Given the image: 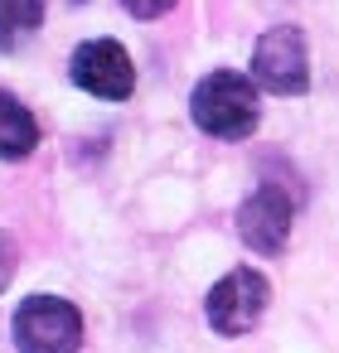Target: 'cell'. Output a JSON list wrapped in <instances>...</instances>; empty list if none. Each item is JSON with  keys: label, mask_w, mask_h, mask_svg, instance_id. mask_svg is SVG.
<instances>
[{"label": "cell", "mask_w": 339, "mask_h": 353, "mask_svg": "<svg viewBox=\"0 0 339 353\" xmlns=\"http://www.w3.org/2000/svg\"><path fill=\"white\" fill-rule=\"evenodd\" d=\"M189 117L204 136H218V141H242L257 131L262 112H257V88L252 78L233 73V68H213L194 97H189Z\"/></svg>", "instance_id": "1"}, {"label": "cell", "mask_w": 339, "mask_h": 353, "mask_svg": "<svg viewBox=\"0 0 339 353\" xmlns=\"http://www.w3.org/2000/svg\"><path fill=\"white\" fill-rule=\"evenodd\" d=\"M15 343L20 353H78L83 348V314L64 295H30L15 310Z\"/></svg>", "instance_id": "2"}, {"label": "cell", "mask_w": 339, "mask_h": 353, "mask_svg": "<svg viewBox=\"0 0 339 353\" xmlns=\"http://www.w3.org/2000/svg\"><path fill=\"white\" fill-rule=\"evenodd\" d=\"M252 78L276 92V97H300L310 88V63H305V34L296 25H276L257 39L252 49Z\"/></svg>", "instance_id": "3"}, {"label": "cell", "mask_w": 339, "mask_h": 353, "mask_svg": "<svg viewBox=\"0 0 339 353\" xmlns=\"http://www.w3.org/2000/svg\"><path fill=\"white\" fill-rule=\"evenodd\" d=\"M267 300H271L267 276L252 271V266H238V271H228V276L209 290V324H213L223 339H238V334H247V329L267 314Z\"/></svg>", "instance_id": "4"}, {"label": "cell", "mask_w": 339, "mask_h": 353, "mask_svg": "<svg viewBox=\"0 0 339 353\" xmlns=\"http://www.w3.org/2000/svg\"><path fill=\"white\" fill-rule=\"evenodd\" d=\"M68 78L93 92V97H107V102H126L136 92V68H131V54L117 44V39H88L73 49V63H68Z\"/></svg>", "instance_id": "5"}, {"label": "cell", "mask_w": 339, "mask_h": 353, "mask_svg": "<svg viewBox=\"0 0 339 353\" xmlns=\"http://www.w3.org/2000/svg\"><path fill=\"white\" fill-rule=\"evenodd\" d=\"M291 218H296V203L281 184H262L242 208H238V237L262 252V256H276L291 237Z\"/></svg>", "instance_id": "6"}, {"label": "cell", "mask_w": 339, "mask_h": 353, "mask_svg": "<svg viewBox=\"0 0 339 353\" xmlns=\"http://www.w3.org/2000/svg\"><path fill=\"white\" fill-rule=\"evenodd\" d=\"M35 145H39V121H35V112H30L20 97L0 92V160H25Z\"/></svg>", "instance_id": "7"}, {"label": "cell", "mask_w": 339, "mask_h": 353, "mask_svg": "<svg viewBox=\"0 0 339 353\" xmlns=\"http://www.w3.org/2000/svg\"><path fill=\"white\" fill-rule=\"evenodd\" d=\"M44 25V0H0V54H15Z\"/></svg>", "instance_id": "8"}, {"label": "cell", "mask_w": 339, "mask_h": 353, "mask_svg": "<svg viewBox=\"0 0 339 353\" xmlns=\"http://www.w3.org/2000/svg\"><path fill=\"white\" fill-rule=\"evenodd\" d=\"M122 6H126L136 20H160V15L175 6V0H122Z\"/></svg>", "instance_id": "9"}, {"label": "cell", "mask_w": 339, "mask_h": 353, "mask_svg": "<svg viewBox=\"0 0 339 353\" xmlns=\"http://www.w3.org/2000/svg\"><path fill=\"white\" fill-rule=\"evenodd\" d=\"M10 281H15V242L0 232V290H6Z\"/></svg>", "instance_id": "10"}]
</instances>
